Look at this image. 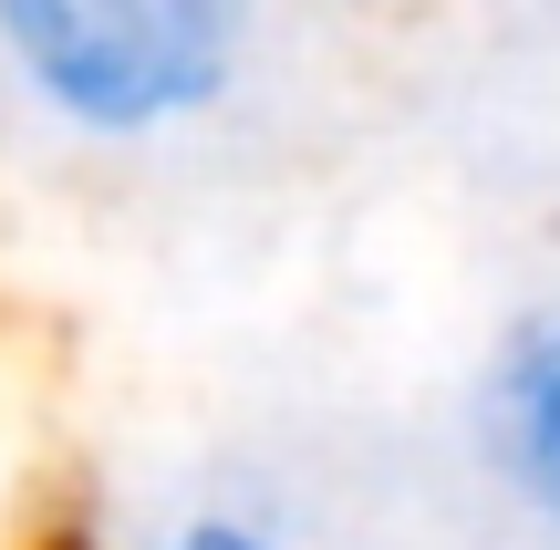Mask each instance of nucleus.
Returning <instances> with one entry per match:
<instances>
[{"mask_svg": "<svg viewBox=\"0 0 560 550\" xmlns=\"http://www.w3.org/2000/svg\"><path fill=\"white\" fill-rule=\"evenodd\" d=\"M260 0H0V83L73 145H156L219 115Z\"/></svg>", "mask_w": 560, "mask_h": 550, "instance_id": "f257e3e1", "label": "nucleus"}, {"mask_svg": "<svg viewBox=\"0 0 560 550\" xmlns=\"http://www.w3.org/2000/svg\"><path fill=\"white\" fill-rule=\"evenodd\" d=\"M478 447H488V468H499V489L560 540V302H529L520 323L488 343Z\"/></svg>", "mask_w": 560, "mask_h": 550, "instance_id": "f03ea898", "label": "nucleus"}, {"mask_svg": "<svg viewBox=\"0 0 560 550\" xmlns=\"http://www.w3.org/2000/svg\"><path fill=\"white\" fill-rule=\"evenodd\" d=\"M115 550H291V540H280L270 519H249V510H177V519H156V530L115 540Z\"/></svg>", "mask_w": 560, "mask_h": 550, "instance_id": "7ed1b4c3", "label": "nucleus"}]
</instances>
